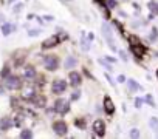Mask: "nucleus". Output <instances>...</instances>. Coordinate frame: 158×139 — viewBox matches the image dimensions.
<instances>
[{
	"mask_svg": "<svg viewBox=\"0 0 158 139\" xmlns=\"http://www.w3.org/2000/svg\"><path fill=\"white\" fill-rule=\"evenodd\" d=\"M36 76H37V73H36V70L33 66H27L25 68V79H34Z\"/></svg>",
	"mask_w": 158,
	"mask_h": 139,
	"instance_id": "dca6fc26",
	"label": "nucleus"
},
{
	"mask_svg": "<svg viewBox=\"0 0 158 139\" xmlns=\"http://www.w3.org/2000/svg\"><path fill=\"white\" fill-rule=\"evenodd\" d=\"M118 82L124 84V82H126V76H123V74H121V76H118Z\"/></svg>",
	"mask_w": 158,
	"mask_h": 139,
	"instance_id": "c756f323",
	"label": "nucleus"
},
{
	"mask_svg": "<svg viewBox=\"0 0 158 139\" xmlns=\"http://www.w3.org/2000/svg\"><path fill=\"white\" fill-rule=\"evenodd\" d=\"M119 56H121L124 60H127V57H126V53H124V51H119Z\"/></svg>",
	"mask_w": 158,
	"mask_h": 139,
	"instance_id": "72a5a7b5",
	"label": "nucleus"
},
{
	"mask_svg": "<svg viewBox=\"0 0 158 139\" xmlns=\"http://www.w3.org/2000/svg\"><path fill=\"white\" fill-rule=\"evenodd\" d=\"M104 111H106L107 114H113V113H115V104H113V101L110 99V96H106V97H104Z\"/></svg>",
	"mask_w": 158,
	"mask_h": 139,
	"instance_id": "1a4fd4ad",
	"label": "nucleus"
},
{
	"mask_svg": "<svg viewBox=\"0 0 158 139\" xmlns=\"http://www.w3.org/2000/svg\"><path fill=\"white\" fill-rule=\"evenodd\" d=\"M44 19H45L47 22H51V20H54V17H53V16H44Z\"/></svg>",
	"mask_w": 158,
	"mask_h": 139,
	"instance_id": "7c9ffc66",
	"label": "nucleus"
},
{
	"mask_svg": "<svg viewBox=\"0 0 158 139\" xmlns=\"http://www.w3.org/2000/svg\"><path fill=\"white\" fill-rule=\"evenodd\" d=\"M65 90H67V82L62 81V79H56V81L51 84V91H53V94H62Z\"/></svg>",
	"mask_w": 158,
	"mask_h": 139,
	"instance_id": "20e7f679",
	"label": "nucleus"
},
{
	"mask_svg": "<svg viewBox=\"0 0 158 139\" xmlns=\"http://www.w3.org/2000/svg\"><path fill=\"white\" fill-rule=\"evenodd\" d=\"M107 60H109V62H112V63H113V62H116V60H115L113 57H110V56H107Z\"/></svg>",
	"mask_w": 158,
	"mask_h": 139,
	"instance_id": "f704fd0d",
	"label": "nucleus"
},
{
	"mask_svg": "<svg viewBox=\"0 0 158 139\" xmlns=\"http://www.w3.org/2000/svg\"><path fill=\"white\" fill-rule=\"evenodd\" d=\"M11 125H13V122H11L10 117H2V119H0V131H6V130H10Z\"/></svg>",
	"mask_w": 158,
	"mask_h": 139,
	"instance_id": "ddd939ff",
	"label": "nucleus"
},
{
	"mask_svg": "<svg viewBox=\"0 0 158 139\" xmlns=\"http://www.w3.org/2000/svg\"><path fill=\"white\" fill-rule=\"evenodd\" d=\"M39 33H40V30H30L28 31V36L30 37H34V36H39Z\"/></svg>",
	"mask_w": 158,
	"mask_h": 139,
	"instance_id": "393cba45",
	"label": "nucleus"
},
{
	"mask_svg": "<svg viewBox=\"0 0 158 139\" xmlns=\"http://www.w3.org/2000/svg\"><path fill=\"white\" fill-rule=\"evenodd\" d=\"M93 131H95V134H98L99 137H102V136L106 134V124H104L102 119H96V121L93 122Z\"/></svg>",
	"mask_w": 158,
	"mask_h": 139,
	"instance_id": "0eeeda50",
	"label": "nucleus"
},
{
	"mask_svg": "<svg viewBox=\"0 0 158 139\" xmlns=\"http://www.w3.org/2000/svg\"><path fill=\"white\" fill-rule=\"evenodd\" d=\"M0 76H2V77H8V76H10V68L5 66V68L2 70V73H0Z\"/></svg>",
	"mask_w": 158,
	"mask_h": 139,
	"instance_id": "5701e85b",
	"label": "nucleus"
},
{
	"mask_svg": "<svg viewBox=\"0 0 158 139\" xmlns=\"http://www.w3.org/2000/svg\"><path fill=\"white\" fill-rule=\"evenodd\" d=\"M135 105H136V108H139V107L143 105V99H139V97H136V101H135Z\"/></svg>",
	"mask_w": 158,
	"mask_h": 139,
	"instance_id": "cd10ccee",
	"label": "nucleus"
},
{
	"mask_svg": "<svg viewBox=\"0 0 158 139\" xmlns=\"http://www.w3.org/2000/svg\"><path fill=\"white\" fill-rule=\"evenodd\" d=\"M76 65H77V60H76V57H73V56L67 57V60H65V68H67V70H73Z\"/></svg>",
	"mask_w": 158,
	"mask_h": 139,
	"instance_id": "2eb2a0df",
	"label": "nucleus"
},
{
	"mask_svg": "<svg viewBox=\"0 0 158 139\" xmlns=\"http://www.w3.org/2000/svg\"><path fill=\"white\" fill-rule=\"evenodd\" d=\"M79 97H81V91L76 90V91H73V93H71V97H70V99H71V101H77Z\"/></svg>",
	"mask_w": 158,
	"mask_h": 139,
	"instance_id": "412c9836",
	"label": "nucleus"
},
{
	"mask_svg": "<svg viewBox=\"0 0 158 139\" xmlns=\"http://www.w3.org/2000/svg\"><path fill=\"white\" fill-rule=\"evenodd\" d=\"M81 43H82V50H84V51H89V50H90V45H89V42H87L85 39H82Z\"/></svg>",
	"mask_w": 158,
	"mask_h": 139,
	"instance_id": "b1692460",
	"label": "nucleus"
},
{
	"mask_svg": "<svg viewBox=\"0 0 158 139\" xmlns=\"http://www.w3.org/2000/svg\"><path fill=\"white\" fill-rule=\"evenodd\" d=\"M56 113H59V114H65V113H68L70 111V102L67 101V99H64V97H60V99H56V102H54V108H53Z\"/></svg>",
	"mask_w": 158,
	"mask_h": 139,
	"instance_id": "f03ea898",
	"label": "nucleus"
},
{
	"mask_svg": "<svg viewBox=\"0 0 158 139\" xmlns=\"http://www.w3.org/2000/svg\"><path fill=\"white\" fill-rule=\"evenodd\" d=\"M3 19H5V17H3V14H0V23H3Z\"/></svg>",
	"mask_w": 158,
	"mask_h": 139,
	"instance_id": "c9c22d12",
	"label": "nucleus"
},
{
	"mask_svg": "<svg viewBox=\"0 0 158 139\" xmlns=\"http://www.w3.org/2000/svg\"><path fill=\"white\" fill-rule=\"evenodd\" d=\"M74 125H76L77 128H81V130H85V127H87V121L79 117V119H76V121H74Z\"/></svg>",
	"mask_w": 158,
	"mask_h": 139,
	"instance_id": "a211bd4d",
	"label": "nucleus"
},
{
	"mask_svg": "<svg viewBox=\"0 0 158 139\" xmlns=\"http://www.w3.org/2000/svg\"><path fill=\"white\" fill-rule=\"evenodd\" d=\"M20 137L22 139H30V137H33V131L31 130H22L20 131Z\"/></svg>",
	"mask_w": 158,
	"mask_h": 139,
	"instance_id": "6ab92c4d",
	"label": "nucleus"
},
{
	"mask_svg": "<svg viewBox=\"0 0 158 139\" xmlns=\"http://www.w3.org/2000/svg\"><path fill=\"white\" fill-rule=\"evenodd\" d=\"M31 102H33L36 107H39V108L45 107V97L40 96V94H34V96L31 97Z\"/></svg>",
	"mask_w": 158,
	"mask_h": 139,
	"instance_id": "f8f14e48",
	"label": "nucleus"
},
{
	"mask_svg": "<svg viewBox=\"0 0 158 139\" xmlns=\"http://www.w3.org/2000/svg\"><path fill=\"white\" fill-rule=\"evenodd\" d=\"M102 31H104V37H106V40H107V43H109V46L115 51L116 48H115V40H113V33H112V30H110V26L107 25V23H104L102 25Z\"/></svg>",
	"mask_w": 158,
	"mask_h": 139,
	"instance_id": "39448f33",
	"label": "nucleus"
},
{
	"mask_svg": "<svg viewBox=\"0 0 158 139\" xmlns=\"http://www.w3.org/2000/svg\"><path fill=\"white\" fill-rule=\"evenodd\" d=\"M53 131H54L57 136H65L67 131H68V127H67V124H65L64 121H56V122L53 124Z\"/></svg>",
	"mask_w": 158,
	"mask_h": 139,
	"instance_id": "423d86ee",
	"label": "nucleus"
},
{
	"mask_svg": "<svg viewBox=\"0 0 158 139\" xmlns=\"http://www.w3.org/2000/svg\"><path fill=\"white\" fill-rule=\"evenodd\" d=\"M106 77H107V81H109V82H110V85H112V87H115V82H113V81H112V77H110V76H109V74H106Z\"/></svg>",
	"mask_w": 158,
	"mask_h": 139,
	"instance_id": "2f4dec72",
	"label": "nucleus"
},
{
	"mask_svg": "<svg viewBox=\"0 0 158 139\" xmlns=\"http://www.w3.org/2000/svg\"><path fill=\"white\" fill-rule=\"evenodd\" d=\"M20 10H22V3H17V5L14 6V10H13V11H14V13H19Z\"/></svg>",
	"mask_w": 158,
	"mask_h": 139,
	"instance_id": "c85d7f7f",
	"label": "nucleus"
},
{
	"mask_svg": "<svg viewBox=\"0 0 158 139\" xmlns=\"http://www.w3.org/2000/svg\"><path fill=\"white\" fill-rule=\"evenodd\" d=\"M5 87L8 90H19V88H22V81L19 76L10 74L8 77H5Z\"/></svg>",
	"mask_w": 158,
	"mask_h": 139,
	"instance_id": "f257e3e1",
	"label": "nucleus"
},
{
	"mask_svg": "<svg viewBox=\"0 0 158 139\" xmlns=\"http://www.w3.org/2000/svg\"><path fill=\"white\" fill-rule=\"evenodd\" d=\"M109 6H116V0H109Z\"/></svg>",
	"mask_w": 158,
	"mask_h": 139,
	"instance_id": "473e14b6",
	"label": "nucleus"
},
{
	"mask_svg": "<svg viewBox=\"0 0 158 139\" xmlns=\"http://www.w3.org/2000/svg\"><path fill=\"white\" fill-rule=\"evenodd\" d=\"M44 65H45V68L48 70V71H56L57 66H59V59H57V56H53V54L45 56V57H44Z\"/></svg>",
	"mask_w": 158,
	"mask_h": 139,
	"instance_id": "7ed1b4c3",
	"label": "nucleus"
},
{
	"mask_svg": "<svg viewBox=\"0 0 158 139\" xmlns=\"http://www.w3.org/2000/svg\"><path fill=\"white\" fill-rule=\"evenodd\" d=\"M127 84H129V88H130L132 91H139V90H141V85H139V84H136L133 79H129V81H127Z\"/></svg>",
	"mask_w": 158,
	"mask_h": 139,
	"instance_id": "f3484780",
	"label": "nucleus"
},
{
	"mask_svg": "<svg viewBox=\"0 0 158 139\" xmlns=\"http://www.w3.org/2000/svg\"><path fill=\"white\" fill-rule=\"evenodd\" d=\"M56 45H59V36H50L48 39H45V40L42 42V48H44V50L53 48V46H56Z\"/></svg>",
	"mask_w": 158,
	"mask_h": 139,
	"instance_id": "6e6552de",
	"label": "nucleus"
},
{
	"mask_svg": "<svg viewBox=\"0 0 158 139\" xmlns=\"http://www.w3.org/2000/svg\"><path fill=\"white\" fill-rule=\"evenodd\" d=\"M138 136H139V131H138L136 128L130 130V137H138Z\"/></svg>",
	"mask_w": 158,
	"mask_h": 139,
	"instance_id": "bb28decb",
	"label": "nucleus"
},
{
	"mask_svg": "<svg viewBox=\"0 0 158 139\" xmlns=\"http://www.w3.org/2000/svg\"><path fill=\"white\" fill-rule=\"evenodd\" d=\"M149 125H150L155 131H158V119H156V117H152L150 122H149Z\"/></svg>",
	"mask_w": 158,
	"mask_h": 139,
	"instance_id": "aec40b11",
	"label": "nucleus"
},
{
	"mask_svg": "<svg viewBox=\"0 0 158 139\" xmlns=\"http://www.w3.org/2000/svg\"><path fill=\"white\" fill-rule=\"evenodd\" d=\"M68 79H70V84H71L73 87H79V85H81V82H82V79H81V74H79V73H76V71H70V74H68Z\"/></svg>",
	"mask_w": 158,
	"mask_h": 139,
	"instance_id": "9d476101",
	"label": "nucleus"
},
{
	"mask_svg": "<svg viewBox=\"0 0 158 139\" xmlns=\"http://www.w3.org/2000/svg\"><path fill=\"white\" fill-rule=\"evenodd\" d=\"M14 2V0H8V3H13Z\"/></svg>",
	"mask_w": 158,
	"mask_h": 139,
	"instance_id": "e433bc0d",
	"label": "nucleus"
},
{
	"mask_svg": "<svg viewBox=\"0 0 158 139\" xmlns=\"http://www.w3.org/2000/svg\"><path fill=\"white\" fill-rule=\"evenodd\" d=\"M156 76H158V71H156Z\"/></svg>",
	"mask_w": 158,
	"mask_h": 139,
	"instance_id": "4c0bfd02",
	"label": "nucleus"
},
{
	"mask_svg": "<svg viewBox=\"0 0 158 139\" xmlns=\"http://www.w3.org/2000/svg\"><path fill=\"white\" fill-rule=\"evenodd\" d=\"M149 6H150V10H152L153 13H156V14H158V5H156L155 2H150V3H149Z\"/></svg>",
	"mask_w": 158,
	"mask_h": 139,
	"instance_id": "a878e982",
	"label": "nucleus"
},
{
	"mask_svg": "<svg viewBox=\"0 0 158 139\" xmlns=\"http://www.w3.org/2000/svg\"><path fill=\"white\" fill-rule=\"evenodd\" d=\"M144 101H146V102H149V105L155 108V102H153V99H152V96H150V94H147V96L144 97Z\"/></svg>",
	"mask_w": 158,
	"mask_h": 139,
	"instance_id": "4be33fe9",
	"label": "nucleus"
},
{
	"mask_svg": "<svg viewBox=\"0 0 158 139\" xmlns=\"http://www.w3.org/2000/svg\"><path fill=\"white\" fill-rule=\"evenodd\" d=\"M132 51H133V54L136 56V57H143L144 56V53H146V46L144 45H141V43H132Z\"/></svg>",
	"mask_w": 158,
	"mask_h": 139,
	"instance_id": "9b49d317",
	"label": "nucleus"
},
{
	"mask_svg": "<svg viewBox=\"0 0 158 139\" xmlns=\"http://www.w3.org/2000/svg\"><path fill=\"white\" fill-rule=\"evenodd\" d=\"M14 30H16V26L11 25V23H3V25H2V34H3V36H10Z\"/></svg>",
	"mask_w": 158,
	"mask_h": 139,
	"instance_id": "4468645a",
	"label": "nucleus"
}]
</instances>
